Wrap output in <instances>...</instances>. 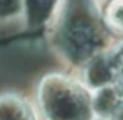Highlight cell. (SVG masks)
Wrapping results in <instances>:
<instances>
[{
    "label": "cell",
    "instance_id": "6da1fadb",
    "mask_svg": "<svg viewBox=\"0 0 123 120\" xmlns=\"http://www.w3.org/2000/svg\"><path fill=\"white\" fill-rule=\"evenodd\" d=\"M37 103L45 120H93L92 95L86 86L61 73L42 78Z\"/></svg>",
    "mask_w": 123,
    "mask_h": 120
},
{
    "label": "cell",
    "instance_id": "7a4b0ae2",
    "mask_svg": "<svg viewBox=\"0 0 123 120\" xmlns=\"http://www.w3.org/2000/svg\"><path fill=\"white\" fill-rule=\"evenodd\" d=\"M98 30L89 17L73 14L62 24L59 45L66 56L76 64H86L98 51Z\"/></svg>",
    "mask_w": 123,
    "mask_h": 120
},
{
    "label": "cell",
    "instance_id": "3957f363",
    "mask_svg": "<svg viewBox=\"0 0 123 120\" xmlns=\"http://www.w3.org/2000/svg\"><path fill=\"white\" fill-rule=\"evenodd\" d=\"M118 67L112 51H97L86 64L83 70L84 86L97 90L100 87L114 84L118 75Z\"/></svg>",
    "mask_w": 123,
    "mask_h": 120
},
{
    "label": "cell",
    "instance_id": "277c9868",
    "mask_svg": "<svg viewBox=\"0 0 123 120\" xmlns=\"http://www.w3.org/2000/svg\"><path fill=\"white\" fill-rule=\"evenodd\" d=\"M122 101H123V97L114 84L100 87L92 95L93 114H97V117L114 119V115L118 111Z\"/></svg>",
    "mask_w": 123,
    "mask_h": 120
},
{
    "label": "cell",
    "instance_id": "5b68a950",
    "mask_svg": "<svg viewBox=\"0 0 123 120\" xmlns=\"http://www.w3.org/2000/svg\"><path fill=\"white\" fill-rule=\"evenodd\" d=\"M0 120H36L31 106L14 94L0 95Z\"/></svg>",
    "mask_w": 123,
    "mask_h": 120
},
{
    "label": "cell",
    "instance_id": "8992f818",
    "mask_svg": "<svg viewBox=\"0 0 123 120\" xmlns=\"http://www.w3.org/2000/svg\"><path fill=\"white\" fill-rule=\"evenodd\" d=\"M58 5L59 0H24V11L27 13L30 22L42 24L51 17Z\"/></svg>",
    "mask_w": 123,
    "mask_h": 120
},
{
    "label": "cell",
    "instance_id": "52a82bcc",
    "mask_svg": "<svg viewBox=\"0 0 123 120\" xmlns=\"http://www.w3.org/2000/svg\"><path fill=\"white\" fill-rule=\"evenodd\" d=\"M105 20L114 33L123 34V0L108 2V8H106V13H105Z\"/></svg>",
    "mask_w": 123,
    "mask_h": 120
},
{
    "label": "cell",
    "instance_id": "ba28073f",
    "mask_svg": "<svg viewBox=\"0 0 123 120\" xmlns=\"http://www.w3.org/2000/svg\"><path fill=\"white\" fill-rule=\"evenodd\" d=\"M24 11V0H0V20H8Z\"/></svg>",
    "mask_w": 123,
    "mask_h": 120
},
{
    "label": "cell",
    "instance_id": "9c48e42d",
    "mask_svg": "<svg viewBox=\"0 0 123 120\" xmlns=\"http://www.w3.org/2000/svg\"><path fill=\"white\" fill-rule=\"evenodd\" d=\"M114 86L117 87V90L122 94V97H123V67L118 70V75H117V78H115Z\"/></svg>",
    "mask_w": 123,
    "mask_h": 120
},
{
    "label": "cell",
    "instance_id": "30bf717a",
    "mask_svg": "<svg viewBox=\"0 0 123 120\" xmlns=\"http://www.w3.org/2000/svg\"><path fill=\"white\" fill-rule=\"evenodd\" d=\"M93 120H114V119H108V117H97V119H93Z\"/></svg>",
    "mask_w": 123,
    "mask_h": 120
},
{
    "label": "cell",
    "instance_id": "8fae6325",
    "mask_svg": "<svg viewBox=\"0 0 123 120\" xmlns=\"http://www.w3.org/2000/svg\"><path fill=\"white\" fill-rule=\"evenodd\" d=\"M106 2H112V0H106Z\"/></svg>",
    "mask_w": 123,
    "mask_h": 120
}]
</instances>
